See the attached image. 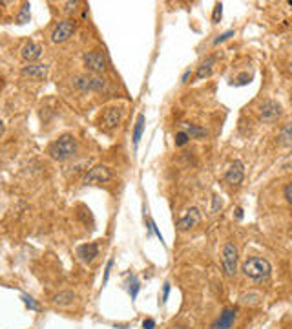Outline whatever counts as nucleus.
Instances as JSON below:
<instances>
[{
    "label": "nucleus",
    "instance_id": "f257e3e1",
    "mask_svg": "<svg viewBox=\"0 0 292 329\" xmlns=\"http://www.w3.org/2000/svg\"><path fill=\"white\" fill-rule=\"evenodd\" d=\"M75 152H77V139L71 134H64L48 146L49 158L55 161H66V159L73 158Z\"/></svg>",
    "mask_w": 292,
    "mask_h": 329
},
{
    "label": "nucleus",
    "instance_id": "f03ea898",
    "mask_svg": "<svg viewBox=\"0 0 292 329\" xmlns=\"http://www.w3.org/2000/svg\"><path fill=\"white\" fill-rule=\"evenodd\" d=\"M271 263L265 258H249L243 263V272L245 276L252 278V280H265L271 276Z\"/></svg>",
    "mask_w": 292,
    "mask_h": 329
},
{
    "label": "nucleus",
    "instance_id": "7ed1b4c3",
    "mask_svg": "<svg viewBox=\"0 0 292 329\" xmlns=\"http://www.w3.org/2000/svg\"><path fill=\"white\" fill-rule=\"evenodd\" d=\"M122 117H124V110H122L121 106H108V108L100 114L99 126L104 132H112L122 123Z\"/></svg>",
    "mask_w": 292,
    "mask_h": 329
},
{
    "label": "nucleus",
    "instance_id": "20e7f679",
    "mask_svg": "<svg viewBox=\"0 0 292 329\" xmlns=\"http://www.w3.org/2000/svg\"><path fill=\"white\" fill-rule=\"evenodd\" d=\"M73 84L81 92H100L106 86L104 79L95 77V75H75Z\"/></svg>",
    "mask_w": 292,
    "mask_h": 329
},
{
    "label": "nucleus",
    "instance_id": "39448f33",
    "mask_svg": "<svg viewBox=\"0 0 292 329\" xmlns=\"http://www.w3.org/2000/svg\"><path fill=\"white\" fill-rule=\"evenodd\" d=\"M75 30H77V22H75L73 18H66V20H61L57 26H55V30H53V33H51V42L53 44L66 42V40L70 39V37L75 33Z\"/></svg>",
    "mask_w": 292,
    "mask_h": 329
},
{
    "label": "nucleus",
    "instance_id": "423d86ee",
    "mask_svg": "<svg viewBox=\"0 0 292 329\" xmlns=\"http://www.w3.org/2000/svg\"><path fill=\"white\" fill-rule=\"evenodd\" d=\"M223 271L227 276H234L237 272V249L234 243H227L223 247V258H221Z\"/></svg>",
    "mask_w": 292,
    "mask_h": 329
},
{
    "label": "nucleus",
    "instance_id": "0eeeda50",
    "mask_svg": "<svg viewBox=\"0 0 292 329\" xmlns=\"http://www.w3.org/2000/svg\"><path fill=\"white\" fill-rule=\"evenodd\" d=\"M83 62L92 73H102L106 70V57L100 52H86L83 55Z\"/></svg>",
    "mask_w": 292,
    "mask_h": 329
},
{
    "label": "nucleus",
    "instance_id": "6e6552de",
    "mask_svg": "<svg viewBox=\"0 0 292 329\" xmlns=\"http://www.w3.org/2000/svg\"><path fill=\"white\" fill-rule=\"evenodd\" d=\"M112 180V170L106 165H97L92 170L84 175V185H99V183H108Z\"/></svg>",
    "mask_w": 292,
    "mask_h": 329
},
{
    "label": "nucleus",
    "instance_id": "1a4fd4ad",
    "mask_svg": "<svg viewBox=\"0 0 292 329\" xmlns=\"http://www.w3.org/2000/svg\"><path fill=\"white\" fill-rule=\"evenodd\" d=\"M281 115V106L278 105L276 101H265L261 106H259V119L263 123H272L276 119Z\"/></svg>",
    "mask_w": 292,
    "mask_h": 329
},
{
    "label": "nucleus",
    "instance_id": "9d476101",
    "mask_svg": "<svg viewBox=\"0 0 292 329\" xmlns=\"http://www.w3.org/2000/svg\"><path fill=\"white\" fill-rule=\"evenodd\" d=\"M243 175H245L243 163L234 161L230 167H228V170L225 172V183H227L228 187H240L241 181H243Z\"/></svg>",
    "mask_w": 292,
    "mask_h": 329
},
{
    "label": "nucleus",
    "instance_id": "9b49d317",
    "mask_svg": "<svg viewBox=\"0 0 292 329\" xmlns=\"http://www.w3.org/2000/svg\"><path fill=\"white\" fill-rule=\"evenodd\" d=\"M201 221V212L199 209H196V207H192V209H188L187 212H184L183 218L177 219V229L179 231H188V229L196 227L197 223Z\"/></svg>",
    "mask_w": 292,
    "mask_h": 329
},
{
    "label": "nucleus",
    "instance_id": "f8f14e48",
    "mask_svg": "<svg viewBox=\"0 0 292 329\" xmlns=\"http://www.w3.org/2000/svg\"><path fill=\"white\" fill-rule=\"evenodd\" d=\"M40 55H42V48H40L37 42H33V40L26 42L24 46H22V49H20V57L24 59V61H28V62L37 61Z\"/></svg>",
    "mask_w": 292,
    "mask_h": 329
},
{
    "label": "nucleus",
    "instance_id": "ddd939ff",
    "mask_svg": "<svg viewBox=\"0 0 292 329\" xmlns=\"http://www.w3.org/2000/svg\"><path fill=\"white\" fill-rule=\"evenodd\" d=\"M77 255L83 262L90 263L99 256V245L97 243H84V245H81L77 249Z\"/></svg>",
    "mask_w": 292,
    "mask_h": 329
},
{
    "label": "nucleus",
    "instance_id": "4468645a",
    "mask_svg": "<svg viewBox=\"0 0 292 329\" xmlns=\"http://www.w3.org/2000/svg\"><path fill=\"white\" fill-rule=\"evenodd\" d=\"M22 75L24 77H30V79H46V75H48V66L44 64H30V66H24V70H22Z\"/></svg>",
    "mask_w": 292,
    "mask_h": 329
},
{
    "label": "nucleus",
    "instance_id": "2eb2a0df",
    "mask_svg": "<svg viewBox=\"0 0 292 329\" xmlns=\"http://www.w3.org/2000/svg\"><path fill=\"white\" fill-rule=\"evenodd\" d=\"M234 320H235V309L227 307V309H223V313L219 315V320L216 322L214 329H230Z\"/></svg>",
    "mask_w": 292,
    "mask_h": 329
},
{
    "label": "nucleus",
    "instance_id": "dca6fc26",
    "mask_svg": "<svg viewBox=\"0 0 292 329\" xmlns=\"http://www.w3.org/2000/svg\"><path fill=\"white\" fill-rule=\"evenodd\" d=\"M214 64H216V57H208L205 59V61L201 62V66L197 68V73H196V79H206L210 73H212V70H214Z\"/></svg>",
    "mask_w": 292,
    "mask_h": 329
},
{
    "label": "nucleus",
    "instance_id": "f3484780",
    "mask_svg": "<svg viewBox=\"0 0 292 329\" xmlns=\"http://www.w3.org/2000/svg\"><path fill=\"white\" fill-rule=\"evenodd\" d=\"M181 126H183V130L190 136V139H203V137H206V130L205 128L197 126V124L181 123Z\"/></svg>",
    "mask_w": 292,
    "mask_h": 329
},
{
    "label": "nucleus",
    "instance_id": "a211bd4d",
    "mask_svg": "<svg viewBox=\"0 0 292 329\" xmlns=\"http://www.w3.org/2000/svg\"><path fill=\"white\" fill-rule=\"evenodd\" d=\"M75 300V293L73 291H62V293L55 294V298H53V303L55 306H61V307H66L70 306L71 302Z\"/></svg>",
    "mask_w": 292,
    "mask_h": 329
},
{
    "label": "nucleus",
    "instance_id": "6ab92c4d",
    "mask_svg": "<svg viewBox=\"0 0 292 329\" xmlns=\"http://www.w3.org/2000/svg\"><path fill=\"white\" fill-rule=\"evenodd\" d=\"M144 115L141 114L139 117H137V123H136V128H134V146H139V141H141V137H143V130H144Z\"/></svg>",
    "mask_w": 292,
    "mask_h": 329
},
{
    "label": "nucleus",
    "instance_id": "aec40b11",
    "mask_svg": "<svg viewBox=\"0 0 292 329\" xmlns=\"http://www.w3.org/2000/svg\"><path fill=\"white\" fill-rule=\"evenodd\" d=\"M279 139H281V143H283L285 146H292V123H288L287 126L281 130Z\"/></svg>",
    "mask_w": 292,
    "mask_h": 329
},
{
    "label": "nucleus",
    "instance_id": "412c9836",
    "mask_svg": "<svg viewBox=\"0 0 292 329\" xmlns=\"http://www.w3.org/2000/svg\"><path fill=\"white\" fill-rule=\"evenodd\" d=\"M190 141V136H188L184 130H179L177 134H175V145L177 146H184Z\"/></svg>",
    "mask_w": 292,
    "mask_h": 329
},
{
    "label": "nucleus",
    "instance_id": "4be33fe9",
    "mask_svg": "<svg viewBox=\"0 0 292 329\" xmlns=\"http://www.w3.org/2000/svg\"><path fill=\"white\" fill-rule=\"evenodd\" d=\"M30 8H31L30 4H24V6H22L20 15L17 17V22H18V24H26V22L30 20Z\"/></svg>",
    "mask_w": 292,
    "mask_h": 329
},
{
    "label": "nucleus",
    "instance_id": "5701e85b",
    "mask_svg": "<svg viewBox=\"0 0 292 329\" xmlns=\"http://www.w3.org/2000/svg\"><path fill=\"white\" fill-rule=\"evenodd\" d=\"M22 302L26 303V307H30L31 311H40V306L35 302V300L31 298V296H28V294H22Z\"/></svg>",
    "mask_w": 292,
    "mask_h": 329
},
{
    "label": "nucleus",
    "instance_id": "b1692460",
    "mask_svg": "<svg viewBox=\"0 0 292 329\" xmlns=\"http://www.w3.org/2000/svg\"><path fill=\"white\" fill-rule=\"evenodd\" d=\"M139 280L137 278H131V284H130V296H131V300H136L137 298V293H139Z\"/></svg>",
    "mask_w": 292,
    "mask_h": 329
},
{
    "label": "nucleus",
    "instance_id": "393cba45",
    "mask_svg": "<svg viewBox=\"0 0 292 329\" xmlns=\"http://www.w3.org/2000/svg\"><path fill=\"white\" fill-rule=\"evenodd\" d=\"M221 15H223V4H216L214 6V15H212V20L219 22V20H221Z\"/></svg>",
    "mask_w": 292,
    "mask_h": 329
},
{
    "label": "nucleus",
    "instance_id": "a878e982",
    "mask_svg": "<svg viewBox=\"0 0 292 329\" xmlns=\"http://www.w3.org/2000/svg\"><path fill=\"white\" fill-rule=\"evenodd\" d=\"M77 6H81V2H66L64 11H66V13H75V11L78 9Z\"/></svg>",
    "mask_w": 292,
    "mask_h": 329
},
{
    "label": "nucleus",
    "instance_id": "bb28decb",
    "mask_svg": "<svg viewBox=\"0 0 292 329\" xmlns=\"http://www.w3.org/2000/svg\"><path fill=\"white\" fill-rule=\"evenodd\" d=\"M230 37H234V31H227V33H223V35H219L218 39L214 40V44L218 46V44H221V42H225L227 39H230Z\"/></svg>",
    "mask_w": 292,
    "mask_h": 329
},
{
    "label": "nucleus",
    "instance_id": "cd10ccee",
    "mask_svg": "<svg viewBox=\"0 0 292 329\" xmlns=\"http://www.w3.org/2000/svg\"><path fill=\"white\" fill-rule=\"evenodd\" d=\"M283 194H285V199H287V201L292 205V181H290V183H287V187H285Z\"/></svg>",
    "mask_w": 292,
    "mask_h": 329
},
{
    "label": "nucleus",
    "instance_id": "c85d7f7f",
    "mask_svg": "<svg viewBox=\"0 0 292 329\" xmlns=\"http://www.w3.org/2000/svg\"><path fill=\"white\" fill-rule=\"evenodd\" d=\"M112 267H114V260H110L108 265H106V271H104V282H102V284H106V282H108V278H110V271H112Z\"/></svg>",
    "mask_w": 292,
    "mask_h": 329
},
{
    "label": "nucleus",
    "instance_id": "c756f323",
    "mask_svg": "<svg viewBox=\"0 0 292 329\" xmlns=\"http://www.w3.org/2000/svg\"><path fill=\"white\" fill-rule=\"evenodd\" d=\"M247 83H250V75L243 73V75L237 77V84H247Z\"/></svg>",
    "mask_w": 292,
    "mask_h": 329
},
{
    "label": "nucleus",
    "instance_id": "7c9ffc66",
    "mask_svg": "<svg viewBox=\"0 0 292 329\" xmlns=\"http://www.w3.org/2000/svg\"><path fill=\"white\" fill-rule=\"evenodd\" d=\"M143 327L144 329H153L155 327V322H153L152 318H146V320L143 322Z\"/></svg>",
    "mask_w": 292,
    "mask_h": 329
},
{
    "label": "nucleus",
    "instance_id": "2f4dec72",
    "mask_svg": "<svg viewBox=\"0 0 292 329\" xmlns=\"http://www.w3.org/2000/svg\"><path fill=\"white\" fill-rule=\"evenodd\" d=\"M168 294H170V284H165V291H163L161 302H166V300H168Z\"/></svg>",
    "mask_w": 292,
    "mask_h": 329
},
{
    "label": "nucleus",
    "instance_id": "473e14b6",
    "mask_svg": "<svg viewBox=\"0 0 292 329\" xmlns=\"http://www.w3.org/2000/svg\"><path fill=\"white\" fill-rule=\"evenodd\" d=\"M218 207H221V201H219L218 196H214V203H212V212L218 211Z\"/></svg>",
    "mask_w": 292,
    "mask_h": 329
},
{
    "label": "nucleus",
    "instance_id": "72a5a7b5",
    "mask_svg": "<svg viewBox=\"0 0 292 329\" xmlns=\"http://www.w3.org/2000/svg\"><path fill=\"white\" fill-rule=\"evenodd\" d=\"M235 216H237V219L243 218V209H237V211H235Z\"/></svg>",
    "mask_w": 292,
    "mask_h": 329
},
{
    "label": "nucleus",
    "instance_id": "f704fd0d",
    "mask_svg": "<svg viewBox=\"0 0 292 329\" xmlns=\"http://www.w3.org/2000/svg\"><path fill=\"white\" fill-rule=\"evenodd\" d=\"M188 77H190V71H187V73L183 75V83H187V81H188Z\"/></svg>",
    "mask_w": 292,
    "mask_h": 329
},
{
    "label": "nucleus",
    "instance_id": "c9c22d12",
    "mask_svg": "<svg viewBox=\"0 0 292 329\" xmlns=\"http://www.w3.org/2000/svg\"><path fill=\"white\" fill-rule=\"evenodd\" d=\"M2 134H4V123L0 121V136H2Z\"/></svg>",
    "mask_w": 292,
    "mask_h": 329
}]
</instances>
